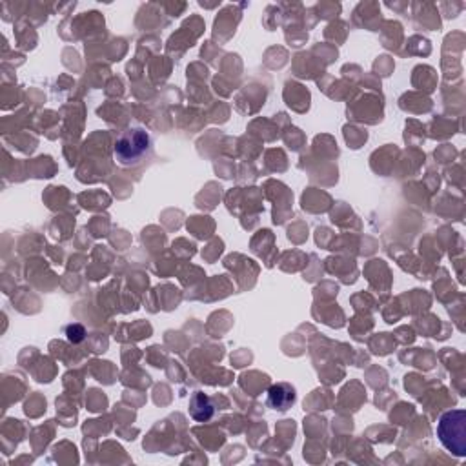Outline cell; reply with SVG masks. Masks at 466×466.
I'll return each mask as SVG.
<instances>
[{
    "label": "cell",
    "instance_id": "5",
    "mask_svg": "<svg viewBox=\"0 0 466 466\" xmlns=\"http://www.w3.org/2000/svg\"><path fill=\"white\" fill-rule=\"evenodd\" d=\"M66 334H68V339L72 341V343H81V341L84 339L86 331L81 324H72V326L66 328Z\"/></svg>",
    "mask_w": 466,
    "mask_h": 466
},
{
    "label": "cell",
    "instance_id": "2",
    "mask_svg": "<svg viewBox=\"0 0 466 466\" xmlns=\"http://www.w3.org/2000/svg\"><path fill=\"white\" fill-rule=\"evenodd\" d=\"M437 437L448 452L462 458L466 454V411H446L437 424Z\"/></svg>",
    "mask_w": 466,
    "mask_h": 466
},
{
    "label": "cell",
    "instance_id": "3",
    "mask_svg": "<svg viewBox=\"0 0 466 466\" xmlns=\"http://www.w3.org/2000/svg\"><path fill=\"white\" fill-rule=\"evenodd\" d=\"M293 403H295V390L290 385H286V382L273 385L268 390V404L273 410L286 411L288 408H292Z\"/></svg>",
    "mask_w": 466,
    "mask_h": 466
},
{
    "label": "cell",
    "instance_id": "4",
    "mask_svg": "<svg viewBox=\"0 0 466 466\" xmlns=\"http://www.w3.org/2000/svg\"><path fill=\"white\" fill-rule=\"evenodd\" d=\"M213 411L215 410H213V404L208 395L200 394V392L191 395L190 416L193 417V419L199 421V423H206V421H210L213 417Z\"/></svg>",
    "mask_w": 466,
    "mask_h": 466
},
{
    "label": "cell",
    "instance_id": "1",
    "mask_svg": "<svg viewBox=\"0 0 466 466\" xmlns=\"http://www.w3.org/2000/svg\"><path fill=\"white\" fill-rule=\"evenodd\" d=\"M153 140L142 127H130L123 132L113 146L115 162L123 168L139 166L152 155Z\"/></svg>",
    "mask_w": 466,
    "mask_h": 466
}]
</instances>
